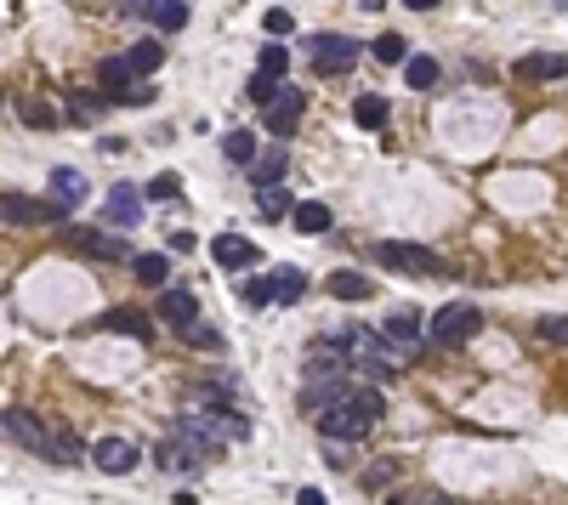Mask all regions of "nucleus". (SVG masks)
<instances>
[{
	"mask_svg": "<svg viewBox=\"0 0 568 505\" xmlns=\"http://www.w3.org/2000/svg\"><path fill=\"white\" fill-rule=\"evenodd\" d=\"M211 256H216V267L239 273V267H250V262H256V244H250V239H239V233H222V239L211 244Z\"/></svg>",
	"mask_w": 568,
	"mask_h": 505,
	"instance_id": "4468645a",
	"label": "nucleus"
},
{
	"mask_svg": "<svg viewBox=\"0 0 568 505\" xmlns=\"http://www.w3.org/2000/svg\"><path fill=\"white\" fill-rule=\"evenodd\" d=\"M103 222L108 227H137L142 222V188L114 182V193H108V205H103Z\"/></svg>",
	"mask_w": 568,
	"mask_h": 505,
	"instance_id": "6e6552de",
	"label": "nucleus"
},
{
	"mask_svg": "<svg viewBox=\"0 0 568 505\" xmlns=\"http://www.w3.org/2000/svg\"><path fill=\"white\" fill-rule=\"evenodd\" d=\"M18 120H23V125H35V131H52L63 114H57V108H46L40 97H18Z\"/></svg>",
	"mask_w": 568,
	"mask_h": 505,
	"instance_id": "5701e85b",
	"label": "nucleus"
},
{
	"mask_svg": "<svg viewBox=\"0 0 568 505\" xmlns=\"http://www.w3.org/2000/svg\"><path fill=\"white\" fill-rule=\"evenodd\" d=\"M177 193H182L177 171H165V176H154V188H148V199H177Z\"/></svg>",
	"mask_w": 568,
	"mask_h": 505,
	"instance_id": "58836bf2",
	"label": "nucleus"
},
{
	"mask_svg": "<svg viewBox=\"0 0 568 505\" xmlns=\"http://www.w3.org/2000/svg\"><path fill=\"white\" fill-rule=\"evenodd\" d=\"M273 290H279V301H302L307 296V273L302 267H273Z\"/></svg>",
	"mask_w": 568,
	"mask_h": 505,
	"instance_id": "393cba45",
	"label": "nucleus"
},
{
	"mask_svg": "<svg viewBox=\"0 0 568 505\" xmlns=\"http://www.w3.org/2000/svg\"><path fill=\"white\" fill-rule=\"evenodd\" d=\"M540 335H546L551 347H568V318H563V313H551V318H540Z\"/></svg>",
	"mask_w": 568,
	"mask_h": 505,
	"instance_id": "e433bc0d",
	"label": "nucleus"
},
{
	"mask_svg": "<svg viewBox=\"0 0 568 505\" xmlns=\"http://www.w3.org/2000/svg\"><path fill=\"white\" fill-rule=\"evenodd\" d=\"M182 341H188V347H205V352H222V335H216L211 324H199V318L182 330Z\"/></svg>",
	"mask_w": 568,
	"mask_h": 505,
	"instance_id": "2f4dec72",
	"label": "nucleus"
},
{
	"mask_svg": "<svg viewBox=\"0 0 568 505\" xmlns=\"http://www.w3.org/2000/svg\"><path fill=\"white\" fill-rule=\"evenodd\" d=\"M125 57H131V69H137L142 80H148V74H160V63H165V46H160V40H137V46H131Z\"/></svg>",
	"mask_w": 568,
	"mask_h": 505,
	"instance_id": "4be33fe9",
	"label": "nucleus"
},
{
	"mask_svg": "<svg viewBox=\"0 0 568 505\" xmlns=\"http://www.w3.org/2000/svg\"><path fill=\"white\" fill-rule=\"evenodd\" d=\"M381 267H398V273H421V279H432V273H449V262L438 256V250H426V244H398V239H387V244H375L370 250Z\"/></svg>",
	"mask_w": 568,
	"mask_h": 505,
	"instance_id": "7ed1b4c3",
	"label": "nucleus"
},
{
	"mask_svg": "<svg viewBox=\"0 0 568 505\" xmlns=\"http://www.w3.org/2000/svg\"><path fill=\"white\" fill-rule=\"evenodd\" d=\"M302 108H307L302 91H284L279 103H267V131H273V137H296V125H302Z\"/></svg>",
	"mask_w": 568,
	"mask_h": 505,
	"instance_id": "9d476101",
	"label": "nucleus"
},
{
	"mask_svg": "<svg viewBox=\"0 0 568 505\" xmlns=\"http://www.w3.org/2000/svg\"><path fill=\"white\" fill-rule=\"evenodd\" d=\"M69 239H74V250H86V256H97V262H125V256H131L125 239H103V233H91V227H74Z\"/></svg>",
	"mask_w": 568,
	"mask_h": 505,
	"instance_id": "ddd939ff",
	"label": "nucleus"
},
{
	"mask_svg": "<svg viewBox=\"0 0 568 505\" xmlns=\"http://www.w3.org/2000/svg\"><path fill=\"white\" fill-rule=\"evenodd\" d=\"M103 97H108V91H103ZM103 97L74 91V97H69V120H74V125H97V120H103Z\"/></svg>",
	"mask_w": 568,
	"mask_h": 505,
	"instance_id": "a878e982",
	"label": "nucleus"
},
{
	"mask_svg": "<svg viewBox=\"0 0 568 505\" xmlns=\"http://www.w3.org/2000/svg\"><path fill=\"white\" fill-rule=\"evenodd\" d=\"M353 120L364 125V131H387V97H358Z\"/></svg>",
	"mask_w": 568,
	"mask_h": 505,
	"instance_id": "b1692460",
	"label": "nucleus"
},
{
	"mask_svg": "<svg viewBox=\"0 0 568 505\" xmlns=\"http://www.w3.org/2000/svg\"><path fill=\"white\" fill-rule=\"evenodd\" d=\"M256 69H267V74H284V69H290V52H284L279 40L267 35V46L256 52Z\"/></svg>",
	"mask_w": 568,
	"mask_h": 505,
	"instance_id": "c756f323",
	"label": "nucleus"
},
{
	"mask_svg": "<svg viewBox=\"0 0 568 505\" xmlns=\"http://www.w3.org/2000/svg\"><path fill=\"white\" fill-rule=\"evenodd\" d=\"M97 330H108V335H148L154 324H148V313H137V307H114V313H103V324Z\"/></svg>",
	"mask_w": 568,
	"mask_h": 505,
	"instance_id": "dca6fc26",
	"label": "nucleus"
},
{
	"mask_svg": "<svg viewBox=\"0 0 568 505\" xmlns=\"http://www.w3.org/2000/svg\"><path fill=\"white\" fill-rule=\"evenodd\" d=\"M370 52H375V63H404L409 46H404V35H381V40L370 46Z\"/></svg>",
	"mask_w": 568,
	"mask_h": 505,
	"instance_id": "72a5a7b5",
	"label": "nucleus"
},
{
	"mask_svg": "<svg viewBox=\"0 0 568 505\" xmlns=\"http://www.w3.org/2000/svg\"><path fill=\"white\" fill-rule=\"evenodd\" d=\"M52 199H57V205H80V199H86V176H80V171H69V165H57V171H52Z\"/></svg>",
	"mask_w": 568,
	"mask_h": 505,
	"instance_id": "a211bd4d",
	"label": "nucleus"
},
{
	"mask_svg": "<svg viewBox=\"0 0 568 505\" xmlns=\"http://www.w3.org/2000/svg\"><path fill=\"white\" fill-rule=\"evenodd\" d=\"M91 466L108 471V477H125V471H137V443H131V437H103V443L91 449Z\"/></svg>",
	"mask_w": 568,
	"mask_h": 505,
	"instance_id": "0eeeda50",
	"label": "nucleus"
},
{
	"mask_svg": "<svg viewBox=\"0 0 568 505\" xmlns=\"http://www.w3.org/2000/svg\"><path fill=\"white\" fill-rule=\"evenodd\" d=\"M438 74H444V69H438V57H409V63H404V80H409L415 91L438 86Z\"/></svg>",
	"mask_w": 568,
	"mask_h": 505,
	"instance_id": "cd10ccee",
	"label": "nucleus"
},
{
	"mask_svg": "<svg viewBox=\"0 0 568 505\" xmlns=\"http://www.w3.org/2000/svg\"><path fill=\"white\" fill-rule=\"evenodd\" d=\"M290 222H296V233H330V205H319V199H302V205L290 210Z\"/></svg>",
	"mask_w": 568,
	"mask_h": 505,
	"instance_id": "f3484780",
	"label": "nucleus"
},
{
	"mask_svg": "<svg viewBox=\"0 0 568 505\" xmlns=\"http://www.w3.org/2000/svg\"><path fill=\"white\" fill-rule=\"evenodd\" d=\"M160 6H171V0H120V12H125V18H154Z\"/></svg>",
	"mask_w": 568,
	"mask_h": 505,
	"instance_id": "4c0bfd02",
	"label": "nucleus"
},
{
	"mask_svg": "<svg viewBox=\"0 0 568 505\" xmlns=\"http://www.w3.org/2000/svg\"><path fill=\"white\" fill-rule=\"evenodd\" d=\"M409 12H438V0H404Z\"/></svg>",
	"mask_w": 568,
	"mask_h": 505,
	"instance_id": "ea45409f",
	"label": "nucleus"
},
{
	"mask_svg": "<svg viewBox=\"0 0 568 505\" xmlns=\"http://www.w3.org/2000/svg\"><path fill=\"white\" fill-rule=\"evenodd\" d=\"M222 154H228L233 165H250V159L262 154V142L250 137V131H228V137H222Z\"/></svg>",
	"mask_w": 568,
	"mask_h": 505,
	"instance_id": "bb28decb",
	"label": "nucleus"
},
{
	"mask_svg": "<svg viewBox=\"0 0 568 505\" xmlns=\"http://www.w3.org/2000/svg\"><path fill=\"white\" fill-rule=\"evenodd\" d=\"M131 273H137L142 284H154V290H160V284L171 279V256H160V250H148V256H131Z\"/></svg>",
	"mask_w": 568,
	"mask_h": 505,
	"instance_id": "412c9836",
	"label": "nucleus"
},
{
	"mask_svg": "<svg viewBox=\"0 0 568 505\" xmlns=\"http://www.w3.org/2000/svg\"><path fill=\"white\" fill-rule=\"evenodd\" d=\"M279 142H284V137H279ZM279 142H273V148H262V154L250 159V182H256V188H273V182L290 171V148H279Z\"/></svg>",
	"mask_w": 568,
	"mask_h": 505,
	"instance_id": "f8f14e48",
	"label": "nucleus"
},
{
	"mask_svg": "<svg viewBox=\"0 0 568 505\" xmlns=\"http://www.w3.org/2000/svg\"><path fill=\"white\" fill-rule=\"evenodd\" d=\"M205 460H211V449H205L194 432H182V426H171V437L160 443V471L188 477V471H205Z\"/></svg>",
	"mask_w": 568,
	"mask_h": 505,
	"instance_id": "20e7f679",
	"label": "nucleus"
},
{
	"mask_svg": "<svg viewBox=\"0 0 568 505\" xmlns=\"http://www.w3.org/2000/svg\"><path fill=\"white\" fill-rule=\"evenodd\" d=\"M239 301H245L250 313H256V307H267V301H279V290H273V273H267V279H245V284H239Z\"/></svg>",
	"mask_w": 568,
	"mask_h": 505,
	"instance_id": "c85d7f7f",
	"label": "nucleus"
},
{
	"mask_svg": "<svg viewBox=\"0 0 568 505\" xmlns=\"http://www.w3.org/2000/svg\"><path fill=\"white\" fill-rule=\"evenodd\" d=\"M381 415H387V392H381V386H353L347 398L319 409V432H324V443H336V437L341 443H358Z\"/></svg>",
	"mask_w": 568,
	"mask_h": 505,
	"instance_id": "f257e3e1",
	"label": "nucleus"
},
{
	"mask_svg": "<svg viewBox=\"0 0 568 505\" xmlns=\"http://www.w3.org/2000/svg\"><path fill=\"white\" fill-rule=\"evenodd\" d=\"M148 23H154V29H182V23H188V0H171V6H160Z\"/></svg>",
	"mask_w": 568,
	"mask_h": 505,
	"instance_id": "473e14b6",
	"label": "nucleus"
},
{
	"mask_svg": "<svg viewBox=\"0 0 568 505\" xmlns=\"http://www.w3.org/2000/svg\"><path fill=\"white\" fill-rule=\"evenodd\" d=\"M517 74H523V80H568V57H557V52L517 57Z\"/></svg>",
	"mask_w": 568,
	"mask_h": 505,
	"instance_id": "2eb2a0df",
	"label": "nucleus"
},
{
	"mask_svg": "<svg viewBox=\"0 0 568 505\" xmlns=\"http://www.w3.org/2000/svg\"><path fill=\"white\" fill-rule=\"evenodd\" d=\"M330 296H336V301H370L375 284L364 279V273H341V267H336V273H330Z\"/></svg>",
	"mask_w": 568,
	"mask_h": 505,
	"instance_id": "6ab92c4d",
	"label": "nucleus"
},
{
	"mask_svg": "<svg viewBox=\"0 0 568 505\" xmlns=\"http://www.w3.org/2000/svg\"><path fill=\"white\" fill-rule=\"evenodd\" d=\"M0 210H6V222L18 227V222H57L69 205H35V199H23V193H6V199H0Z\"/></svg>",
	"mask_w": 568,
	"mask_h": 505,
	"instance_id": "9b49d317",
	"label": "nucleus"
},
{
	"mask_svg": "<svg viewBox=\"0 0 568 505\" xmlns=\"http://www.w3.org/2000/svg\"><path fill=\"white\" fill-rule=\"evenodd\" d=\"M262 29H267V35H273V40H284V35H290V29H296V12H284V6H273V12H267V18H262Z\"/></svg>",
	"mask_w": 568,
	"mask_h": 505,
	"instance_id": "f704fd0d",
	"label": "nucleus"
},
{
	"mask_svg": "<svg viewBox=\"0 0 568 505\" xmlns=\"http://www.w3.org/2000/svg\"><path fill=\"white\" fill-rule=\"evenodd\" d=\"M358 52H364V46L347 40V35H319L313 40V69L319 74H347L358 63Z\"/></svg>",
	"mask_w": 568,
	"mask_h": 505,
	"instance_id": "39448f33",
	"label": "nucleus"
},
{
	"mask_svg": "<svg viewBox=\"0 0 568 505\" xmlns=\"http://www.w3.org/2000/svg\"><path fill=\"white\" fill-rule=\"evenodd\" d=\"M290 210H296V205L284 199V188H279V182H273V188H262V216H290Z\"/></svg>",
	"mask_w": 568,
	"mask_h": 505,
	"instance_id": "c9c22d12",
	"label": "nucleus"
},
{
	"mask_svg": "<svg viewBox=\"0 0 568 505\" xmlns=\"http://www.w3.org/2000/svg\"><path fill=\"white\" fill-rule=\"evenodd\" d=\"M6 437H12V443H23V449H35V454H46V460H52V432H46V426H40V420L29 415V409H6Z\"/></svg>",
	"mask_w": 568,
	"mask_h": 505,
	"instance_id": "423d86ee",
	"label": "nucleus"
},
{
	"mask_svg": "<svg viewBox=\"0 0 568 505\" xmlns=\"http://www.w3.org/2000/svg\"><path fill=\"white\" fill-rule=\"evenodd\" d=\"M245 97H250L256 108L279 103V97H284V74H267V69H256V74H250V86H245Z\"/></svg>",
	"mask_w": 568,
	"mask_h": 505,
	"instance_id": "aec40b11",
	"label": "nucleus"
},
{
	"mask_svg": "<svg viewBox=\"0 0 568 505\" xmlns=\"http://www.w3.org/2000/svg\"><path fill=\"white\" fill-rule=\"evenodd\" d=\"M80 460V437L74 432H52V466H74Z\"/></svg>",
	"mask_w": 568,
	"mask_h": 505,
	"instance_id": "7c9ffc66",
	"label": "nucleus"
},
{
	"mask_svg": "<svg viewBox=\"0 0 568 505\" xmlns=\"http://www.w3.org/2000/svg\"><path fill=\"white\" fill-rule=\"evenodd\" d=\"M478 324H483V318H478V307H472V301H449V307H438V313H432L426 341H432V347H466Z\"/></svg>",
	"mask_w": 568,
	"mask_h": 505,
	"instance_id": "f03ea898",
	"label": "nucleus"
},
{
	"mask_svg": "<svg viewBox=\"0 0 568 505\" xmlns=\"http://www.w3.org/2000/svg\"><path fill=\"white\" fill-rule=\"evenodd\" d=\"M194 318H199V296H194V290H182V284H171V290L160 296V324H171V330H188Z\"/></svg>",
	"mask_w": 568,
	"mask_h": 505,
	"instance_id": "1a4fd4ad",
	"label": "nucleus"
}]
</instances>
